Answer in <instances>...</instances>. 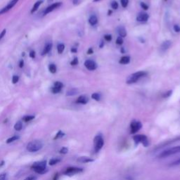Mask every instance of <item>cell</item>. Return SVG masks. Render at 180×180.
<instances>
[{
	"label": "cell",
	"mask_w": 180,
	"mask_h": 180,
	"mask_svg": "<svg viewBox=\"0 0 180 180\" xmlns=\"http://www.w3.org/2000/svg\"><path fill=\"white\" fill-rule=\"evenodd\" d=\"M31 168L34 172L40 175H44V174L48 172V170L46 169V161H42L39 162H35L32 165Z\"/></svg>",
	"instance_id": "cell-1"
},
{
	"label": "cell",
	"mask_w": 180,
	"mask_h": 180,
	"mask_svg": "<svg viewBox=\"0 0 180 180\" xmlns=\"http://www.w3.org/2000/svg\"><path fill=\"white\" fill-rule=\"evenodd\" d=\"M147 75V72L145 71H139L135 72L130 75L126 79V83L128 85H131V84H134L137 82V81L140 79V78L146 76Z\"/></svg>",
	"instance_id": "cell-2"
},
{
	"label": "cell",
	"mask_w": 180,
	"mask_h": 180,
	"mask_svg": "<svg viewBox=\"0 0 180 180\" xmlns=\"http://www.w3.org/2000/svg\"><path fill=\"white\" fill-rule=\"evenodd\" d=\"M43 147V143L40 140H33L28 143L26 149L29 152L34 153L41 150Z\"/></svg>",
	"instance_id": "cell-3"
},
{
	"label": "cell",
	"mask_w": 180,
	"mask_h": 180,
	"mask_svg": "<svg viewBox=\"0 0 180 180\" xmlns=\"http://www.w3.org/2000/svg\"><path fill=\"white\" fill-rule=\"evenodd\" d=\"M104 144V139L101 134H98L94 139V151L96 153H98Z\"/></svg>",
	"instance_id": "cell-4"
},
{
	"label": "cell",
	"mask_w": 180,
	"mask_h": 180,
	"mask_svg": "<svg viewBox=\"0 0 180 180\" xmlns=\"http://www.w3.org/2000/svg\"><path fill=\"white\" fill-rule=\"evenodd\" d=\"M133 140H134L135 145H138L139 144H141L144 147L149 146V141L146 135H137L133 136Z\"/></svg>",
	"instance_id": "cell-5"
},
{
	"label": "cell",
	"mask_w": 180,
	"mask_h": 180,
	"mask_svg": "<svg viewBox=\"0 0 180 180\" xmlns=\"http://www.w3.org/2000/svg\"><path fill=\"white\" fill-rule=\"evenodd\" d=\"M180 153V146H175V147L171 148V149L163 151L161 152L158 155V158H167V157H168V156L176 154V153Z\"/></svg>",
	"instance_id": "cell-6"
},
{
	"label": "cell",
	"mask_w": 180,
	"mask_h": 180,
	"mask_svg": "<svg viewBox=\"0 0 180 180\" xmlns=\"http://www.w3.org/2000/svg\"><path fill=\"white\" fill-rule=\"evenodd\" d=\"M82 172H83L82 168L77 167H70L66 168V170L64 171L63 174L67 176H72L76 175V174H79Z\"/></svg>",
	"instance_id": "cell-7"
},
{
	"label": "cell",
	"mask_w": 180,
	"mask_h": 180,
	"mask_svg": "<svg viewBox=\"0 0 180 180\" xmlns=\"http://www.w3.org/2000/svg\"><path fill=\"white\" fill-rule=\"evenodd\" d=\"M142 127V124L141 122L133 120L130 124V133L131 134H135Z\"/></svg>",
	"instance_id": "cell-8"
},
{
	"label": "cell",
	"mask_w": 180,
	"mask_h": 180,
	"mask_svg": "<svg viewBox=\"0 0 180 180\" xmlns=\"http://www.w3.org/2000/svg\"><path fill=\"white\" fill-rule=\"evenodd\" d=\"M19 0H12V1H11L5 7H4L3 8H2L1 10H0V15H2V14H4L5 13L8 12V11L11 10V8H12L14 6H15Z\"/></svg>",
	"instance_id": "cell-9"
},
{
	"label": "cell",
	"mask_w": 180,
	"mask_h": 180,
	"mask_svg": "<svg viewBox=\"0 0 180 180\" xmlns=\"http://www.w3.org/2000/svg\"><path fill=\"white\" fill-rule=\"evenodd\" d=\"M61 5H62L61 2H56V3H54V4H52L50 6H49L47 8H45L44 15H46V14L52 12V11H54L55 9H56V8L60 7Z\"/></svg>",
	"instance_id": "cell-10"
},
{
	"label": "cell",
	"mask_w": 180,
	"mask_h": 180,
	"mask_svg": "<svg viewBox=\"0 0 180 180\" xmlns=\"http://www.w3.org/2000/svg\"><path fill=\"white\" fill-rule=\"evenodd\" d=\"M63 87V83L57 81V82L54 84V86L51 87L52 93H53V94H58V93H59L61 91Z\"/></svg>",
	"instance_id": "cell-11"
},
{
	"label": "cell",
	"mask_w": 180,
	"mask_h": 180,
	"mask_svg": "<svg viewBox=\"0 0 180 180\" xmlns=\"http://www.w3.org/2000/svg\"><path fill=\"white\" fill-rule=\"evenodd\" d=\"M85 66L89 71H94L97 68V64L92 60H87L85 62Z\"/></svg>",
	"instance_id": "cell-12"
},
{
	"label": "cell",
	"mask_w": 180,
	"mask_h": 180,
	"mask_svg": "<svg viewBox=\"0 0 180 180\" xmlns=\"http://www.w3.org/2000/svg\"><path fill=\"white\" fill-rule=\"evenodd\" d=\"M149 18V14L146 13L141 12L136 16V21L139 22H146Z\"/></svg>",
	"instance_id": "cell-13"
},
{
	"label": "cell",
	"mask_w": 180,
	"mask_h": 180,
	"mask_svg": "<svg viewBox=\"0 0 180 180\" xmlns=\"http://www.w3.org/2000/svg\"><path fill=\"white\" fill-rule=\"evenodd\" d=\"M172 45V42L170 41V40H166V41H165L162 43V45L161 46V50L164 52L165 51H167L168 49L170 47V46Z\"/></svg>",
	"instance_id": "cell-14"
},
{
	"label": "cell",
	"mask_w": 180,
	"mask_h": 180,
	"mask_svg": "<svg viewBox=\"0 0 180 180\" xmlns=\"http://www.w3.org/2000/svg\"><path fill=\"white\" fill-rule=\"evenodd\" d=\"M77 161L79 162H82V163H89V162H94V160L87 157V156H82V157L78 158L77 159Z\"/></svg>",
	"instance_id": "cell-15"
},
{
	"label": "cell",
	"mask_w": 180,
	"mask_h": 180,
	"mask_svg": "<svg viewBox=\"0 0 180 180\" xmlns=\"http://www.w3.org/2000/svg\"><path fill=\"white\" fill-rule=\"evenodd\" d=\"M89 101V98L87 97H86L85 95L80 96L79 97L77 98V99L76 100L77 103H80V104H87Z\"/></svg>",
	"instance_id": "cell-16"
},
{
	"label": "cell",
	"mask_w": 180,
	"mask_h": 180,
	"mask_svg": "<svg viewBox=\"0 0 180 180\" xmlns=\"http://www.w3.org/2000/svg\"><path fill=\"white\" fill-rule=\"evenodd\" d=\"M51 48H52V44H51V43H47V44L45 45V46L44 47V49H43V50L42 51V56H45V55L47 54L49 52L51 51Z\"/></svg>",
	"instance_id": "cell-17"
},
{
	"label": "cell",
	"mask_w": 180,
	"mask_h": 180,
	"mask_svg": "<svg viewBox=\"0 0 180 180\" xmlns=\"http://www.w3.org/2000/svg\"><path fill=\"white\" fill-rule=\"evenodd\" d=\"M117 30H118V33L119 34V36L121 37H126L127 31L125 30V28L123 27V26H120V27H118L117 29Z\"/></svg>",
	"instance_id": "cell-18"
},
{
	"label": "cell",
	"mask_w": 180,
	"mask_h": 180,
	"mask_svg": "<svg viewBox=\"0 0 180 180\" xmlns=\"http://www.w3.org/2000/svg\"><path fill=\"white\" fill-rule=\"evenodd\" d=\"M180 141V136H178V137H176V138H175V139H172V140L165 141V143L161 144V146H158V149H160V148H162V147H164V146H167V145H168V144H171L174 143V142H176V141Z\"/></svg>",
	"instance_id": "cell-19"
},
{
	"label": "cell",
	"mask_w": 180,
	"mask_h": 180,
	"mask_svg": "<svg viewBox=\"0 0 180 180\" xmlns=\"http://www.w3.org/2000/svg\"><path fill=\"white\" fill-rule=\"evenodd\" d=\"M130 62V57L128 56H123L119 61V63L120 64H128V63Z\"/></svg>",
	"instance_id": "cell-20"
},
{
	"label": "cell",
	"mask_w": 180,
	"mask_h": 180,
	"mask_svg": "<svg viewBox=\"0 0 180 180\" xmlns=\"http://www.w3.org/2000/svg\"><path fill=\"white\" fill-rule=\"evenodd\" d=\"M98 23V19L97 17L93 15L90 16V18L89 19V23L91 25H95Z\"/></svg>",
	"instance_id": "cell-21"
},
{
	"label": "cell",
	"mask_w": 180,
	"mask_h": 180,
	"mask_svg": "<svg viewBox=\"0 0 180 180\" xmlns=\"http://www.w3.org/2000/svg\"><path fill=\"white\" fill-rule=\"evenodd\" d=\"M42 1H37L35 4H34L33 5V8H32V9L30 11V13H34L35 11L38 9V8L40 7V6L42 4Z\"/></svg>",
	"instance_id": "cell-22"
},
{
	"label": "cell",
	"mask_w": 180,
	"mask_h": 180,
	"mask_svg": "<svg viewBox=\"0 0 180 180\" xmlns=\"http://www.w3.org/2000/svg\"><path fill=\"white\" fill-rule=\"evenodd\" d=\"M61 161V158H51L50 161H49V165H51V166H52V165H55L58 164Z\"/></svg>",
	"instance_id": "cell-23"
},
{
	"label": "cell",
	"mask_w": 180,
	"mask_h": 180,
	"mask_svg": "<svg viewBox=\"0 0 180 180\" xmlns=\"http://www.w3.org/2000/svg\"><path fill=\"white\" fill-rule=\"evenodd\" d=\"M78 93V90L77 89H71L66 92V96L68 97H71V96L76 95Z\"/></svg>",
	"instance_id": "cell-24"
},
{
	"label": "cell",
	"mask_w": 180,
	"mask_h": 180,
	"mask_svg": "<svg viewBox=\"0 0 180 180\" xmlns=\"http://www.w3.org/2000/svg\"><path fill=\"white\" fill-rule=\"evenodd\" d=\"M19 139H20V136H19V135H13V136H11V137L8 138L6 142H7V144H10V143H12V142H13V141L19 140Z\"/></svg>",
	"instance_id": "cell-25"
},
{
	"label": "cell",
	"mask_w": 180,
	"mask_h": 180,
	"mask_svg": "<svg viewBox=\"0 0 180 180\" xmlns=\"http://www.w3.org/2000/svg\"><path fill=\"white\" fill-rule=\"evenodd\" d=\"M14 130H16V131H21L23 128V123L21 121H18L14 125Z\"/></svg>",
	"instance_id": "cell-26"
},
{
	"label": "cell",
	"mask_w": 180,
	"mask_h": 180,
	"mask_svg": "<svg viewBox=\"0 0 180 180\" xmlns=\"http://www.w3.org/2000/svg\"><path fill=\"white\" fill-rule=\"evenodd\" d=\"M64 136H65V133L63 132L61 130H59V131L57 132V134L55 135V136L54 137V140H56V139H59L62 138Z\"/></svg>",
	"instance_id": "cell-27"
},
{
	"label": "cell",
	"mask_w": 180,
	"mask_h": 180,
	"mask_svg": "<svg viewBox=\"0 0 180 180\" xmlns=\"http://www.w3.org/2000/svg\"><path fill=\"white\" fill-rule=\"evenodd\" d=\"M65 49V45L63 44H59L57 46V51L59 54H62Z\"/></svg>",
	"instance_id": "cell-28"
},
{
	"label": "cell",
	"mask_w": 180,
	"mask_h": 180,
	"mask_svg": "<svg viewBox=\"0 0 180 180\" xmlns=\"http://www.w3.org/2000/svg\"><path fill=\"white\" fill-rule=\"evenodd\" d=\"M34 118V115H25L23 118V120L25 122V123H28V122H30L31 120H33Z\"/></svg>",
	"instance_id": "cell-29"
},
{
	"label": "cell",
	"mask_w": 180,
	"mask_h": 180,
	"mask_svg": "<svg viewBox=\"0 0 180 180\" xmlns=\"http://www.w3.org/2000/svg\"><path fill=\"white\" fill-rule=\"evenodd\" d=\"M49 70L51 73H55L56 72V66L54 63H51L49 66Z\"/></svg>",
	"instance_id": "cell-30"
},
{
	"label": "cell",
	"mask_w": 180,
	"mask_h": 180,
	"mask_svg": "<svg viewBox=\"0 0 180 180\" xmlns=\"http://www.w3.org/2000/svg\"><path fill=\"white\" fill-rule=\"evenodd\" d=\"M92 98L95 101H98L101 99V95L98 93H94V94H92Z\"/></svg>",
	"instance_id": "cell-31"
},
{
	"label": "cell",
	"mask_w": 180,
	"mask_h": 180,
	"mask_svg": "<svg viewBox=\"0 0 180 180\" xmlns=\"http://www.w3.org/2000/svg\"><path fill=\"white\" fill-rule=\"evenodd\" d=\"M121 5L123 8H126L129 4V0H120Z\"/></svg>",
	"instance_id": "cell-32"
},
{
	"label": "cell",
	"mask_w": 180,
	"mask_h": 180,
	"mask_svg": "<svg viewBox=\"0 0 180 180\" xmlns=\"http://www.w3.org/2000/svg\"><path fill=\"white\" fill-rule=\"evenodd\" d=\"M59 152L60 153H61V154H66V153H68V149L67 147H62L59 151Z\"/></svg>",
	"instance_id": "cell-33"
},
{
	"label": "cell",
	"mask_w": 180,
	"mask_h": 180,
	"mask_svg": "<svg viewBox=\"0 0 180 180\" xmlns=\"http://www.w3.org/2000/svg\"><path fill=\"white\" fill-rule=\"evenodd\" d=\"M111 7L113 9H118V3L116 1H113L111 2Z\"/></svg>",
	"instance_id": "cell-34"
},
{
	"label": "cell",
	"mask_w": 180,
	"mask_h": 180,
	"mask_svg": "<svg viewBox=\"0 0 180 180\" xmlns=\"http://www.w3.org/2000/svg\"><path fill=\"white\" fill-rule=\"evenodd\" d=\"M116 43H117V45H122L123 44V37H121L119 36L117 40H116Z\"/></svg>",
	"instance_id": "cell-35"
},
{
	"label": "cell",
	"mask_w": 180,
	"mask_h": 180,
	"mask_svg": "<svg viewBox=\"0 0 180 180\" xmlns=\"http://www.w3.org/2000/svg\"><path fill=\"white\" fill-rule=\"evenodd\" d=\"M0 180H8V175L7 173H2L0 175Z\"/></svg>",
	"instance_id": "cell-36"
},
{
	"label": "cell",
	"mask_w": 180,
	"mask_h": 180,
	"mask_svg": "<svg viewBox=\"0 0 180 180\" xmlns=\"http://www.w3.org/2000/svg\"><path fill=\"white\" fill-rule=\"evenodd\" d=\"M104 40H105L107 42L111 41L112 35L111 34H106V35H104Z\"/></svg>",
	"instance_id": "cell-37"
},
{
	"label": "cell",
	"mask_w": 180,
	"mask_h": 180,
	"mask_svg": "<svg viewBox=\"0 0 180 180\" xmlns=\"http://www.w3.org/2000/svg\"><path fill=\"white\" fill-rule=\"evenodd\" d=\"M172 90H170V91H168L167 92H165V94H163V97L164 98H168V97H170L171 95H172Z\"/></svg>",
	"instance_id": "cell-38"
},
{
	"label": "cell",
	"mask_w": 180,
	"mask_h": 180,
	"mask_svg": "<svg viewBox=\"0 0 180 180\" xmlns=\"http://www.w3.org/2000/svg\"><path fill=\"white\" fill-rule=\"evenodd\" d=\"M180 165V158L178 160H177V161H174L173 162H172V163L170 165V166H171V167L176 166V165Z\"/></svg>",
	"instance_id": "cell-39"
},
{
	"label": "cell",
	"mask_w": 180,
	"mask_h": 180,
	"mask_svg": "<svg viewBox=\"0 0 180 180\" xmlns=\"http://www.w3.org/2000/svg\"><path fill=\"white\" fill-rule=\"evenodd\" d=\"M19 76H17V75H13V77H12V82L13 84H16L17 82H19Z\"/></svg>",
	"instance_id": "cell-40"
},
{
	"label": "cell",
	"mask_w": 180,
	"mask_h": 180,
	"mask_svg": "<svg viewBox=\"0 0 180 180\" xmlns=\"http://www.w3.org/2000/svg\"><path fill=\"white\" fill-rule=\"evenodd\" d=\"M140 6H141V7L142 8H144V10H148V8H149V6L145 4L144 2H141L140 3Z\"/></svg>",
	"instance_id": "cell-41"
},
{
	"label": "cell",
	"mask_w": 180,
	"mask_h": 180,
	"mask_svg": "<svg viewBox=\"0 0 180 180\" xmlns=\"http://www.w3.org/2000/svg\"><path fill=\"white\" fill-rule=\"evenodd\" d=\"M71 64L72 66H76L78 64V59L77 58H75V59L71 62Z\"/></svg>",
	"instance_id": "cell-42"
},
{
	"label": "cell",
	"mask_w": 180,
	"mask_h": 180,
	"mask_svg": "<svg viewBox=\"0 0 180 180\" xmlns=\"http://www.w3.org/2000/svg\"><path fill=\"white\" fill-rule=\"evenodd\" d=\"M174 30H175L176 33H179L180 32V26L179 25H175L173 27Z\"/></svg>",
	"instance_id": "cell-43"
},
{
	"label": "cell",
	"mask_w": 180,
	"mask_h": 180,
	"mask_svg": "<svg viewBox=\"0 0 180 180\" xmlns=\"http://www.w3.org/2000/svg\"><path fill=\"white\" fill-rule=\"evenodd\" d=\"M6 33H7V30H6V29H4V30H2V33H0V40H1L3 38V37L5 36Z\"/></svg>",
	"instance_id": "cell-44"
},
{
	"label": "cell",
	"mask_w": 180,
	"mask_h": 180,
	"mask_svg": "<svg viewBox=\"0 0 180 180\" xmlns=\"http://www.w3.org/2000/svg\"><path fill=\"white\" fill-rule=\"evenodd\" d=\"M29 55H30V57L32 58V59H34V58H35V52H34V51L33 50L30 51Z\"/></svg>",
	"instance_id": "cell-45"
},
{
	"label": "cell",
	"mask_w": 180,
	"mask_h": 180,
	"mask_svg": "<svg viewBox=\"0 0 180 180\" xmlns=\"http://www.w3.org/2000/svg\"><path fill=\"white\" fill-rule=\"evenodd\" d=\"M24 180H37L36 176H30L28 177L27 178H25Z\"/></svg>",
	"instance_id": "cell-46"
},
{
	"label": "cell",
	"mask_w": 180,
	"mask_h": 180,
	"mask_svg": "<svg viewBox=\"0 0 180 180\" xmlns=\"http://www.w3.org/2000/svg\"><path fill=\"white\" fill-rule=\"evenodd\" d=\"M59 173L55 174V175H54V178H53V180H58V179H59Z\"/></svg>",
	"instance_id": "cell-47"
},
{
	"label": "cell",
	"mask_w": 180,
	"mask_h": 180,
	"mask_svg": "<svg viewBox=\"0 0 180 180\" xmlns=\"http://www.w3.org/2000/svg\"><path fill=\"white\" fill-rule=\"evenodd\" d=\"M94 53V50H93V49L92 48H89L88 49V51H87V54H92Z\"/></svg>",
	"instance_id": "cell-48"
},
{
	"label": "cell",
	"mask_w": 180,
	"mask_h": 180,
	"mask_svg": "<svg viewBox=\"0 0 180 180\" xmlns=\"http://www.w3.org/2000/svg\"><path fill=\"white\" fill-rule=\"evenodd\" d=\"M23 65H24V61H23V60H21V61H20V63H19V67L20 68H23Z\"/></svg>",
	"instance_id": "cell-49"
},
{
	"label": "cell",
	"mask_w": 180,
	"mask_h": 180,
	"mask_svg": "<svg viewBox=\"0 0 180 180\" xmlns=\"http://www.w3.org/2000/svg\"><path fill=\"white\" fill-rule=\"evenodd\" d=\"M80 0H73V4L75 5V4H78L80 3Z\"/></svg>",
	"instance_id": "cell-50"
},
{
	"label": "cell",
	"mask_w": 180,
	"mask_h": 180,
	"mask_svg": "<svg viewBox=\"0 0 180 180\" xmlns=\"http://www.w3.org/2000/svg\"><path fill=\"white\" fill-rule=\"evenodd\" d=\"M77 48H72L71 49V52H72V53H76L77 52Z\"/></svg>",
	"instance_id": "cell-51"
},
{
	"label": "cell",
	"mask_w": 180,
	"mask_h": 180,
	"mask_svg": "<svg viewBox=\"0 0 180 180\" xmlns=\"http://www.w3.org/2000/svg\"><path fill=\"white\" fill-rule=\"evenodd\" d=\"M4 161H2L1 162H0V167H2V166H3V165H4L5 163H4Z\"/></svg>",
	"instance_id": "cell-52"
},
{
	"label": "cell",
	"mask_w": 180,
	"mask_h": 180,
	"mask_svg": "<svg viewBox=\"0 0 180 180\" xmlns=\"http://www.w3.org/2000/svg\"><path fill=\"white\" fill-rule=\"evenodd\" d=\"M103 45H104V42H103V41H101V45H100V47L102 48L103 46Z\"/></svg>",
	"instance_id": "cell-53"
},
{
	"label": "cell",
	"mask_w": 180,
	"mask_h": 180,
	"mask_svg": "<svg viewBox=\"0 0 180 180\" xmlns=\"http://www.w3.org/2000/svg\"><path fill=\"white\" fill-rule=\"evenodd\" d=\"M111 13H112V11H109V15L110 16V15H111Z\"/></svg>",
	"instance_id": "cell-54"
},
{
	"label": "cell",
	"mask_w": 180,
	"mask_h": 180,
	"mask_svg": "<svg viewBox=\"0 0 180 180\" xmlns=\"http://www.w3.org/2000/svg\"><path fill=\"white\" fill-rule=\"evenodd\" d=\"M120 51H121L122 53H124V48H123V47L122 48V50H120Z\"/></svg>",
	"instance_id": "cell-55"
},
{
	"label": "cell",
	"mask_w": 180,
	"mask_h": 180,
	"mask_svg": "<svg viewBox=\"0 0 180 180\" xmlns=\"http://www.w3.org/2000/svg\"><path fill=\"white\" fill-rule=\"evenodd\" d=\"M98 1H99V0H94V2H98Z\"/></svg>",
	"instance_id": "cell-56"
},
{
	"label": "cell",
	"mask_w": 180,
	"mask_h": 180,
	"mask_svg": "<svg viewBox=\"0 0 180 180\" xmlns=\"http://www.w3.org/2000/svg\"><path fill=\"white\" fill-rule=\"evenodd\" d=\"M165 1H167V0H165Z\"/></svg>",
	"instance_id": "cell-57"
},
{
	"label": "cell",
	"mask_w": 180,
	"mask_h": 180,
	"mask_svg": "<svg viewBox=\"0 0 180 180\" xmlns=\"http://www.w3.org/2000/svg\"><path fill=\"white\" fill-rule=\"evenodd\" d=\"M49 1H51V0H49Z\"/></svg>",
	"instance_id": "cell-58"
}]
</instances>
